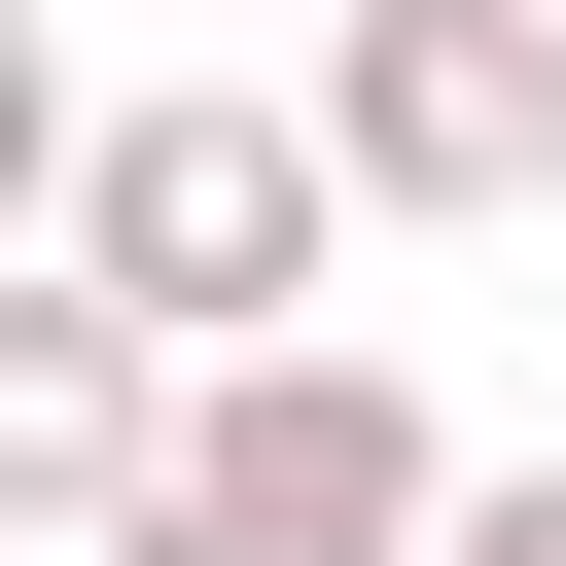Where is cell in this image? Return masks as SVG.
<instances>
[{"label": "cell", "instance_id": "cell-1", "mask_svg": "<svg viewBox=\"0 0 566 566\" xmlns=\"http://www.w3.org/2000/svg\"><path fill=\"white\" fill-rule=\"evenodd\" d=\"M35 248H71V283H142L177 354H283V318H318V248H389V212H354L318 71H177V106H71Z\"/></svg>", "mask_w": 566, "mask_h": 566}, {"label": "cell", "instance_id": "cell-5", "mask_svg": "<svg viewBox=\"0 0 566 566\" xmlns=\"http://www.w3.org/2000/svg\"><path fill=\"white\" fill-rule=\"evenodd\" d=\"M424 566H566V460H460V531Z\"/></svg>", "mask_w": 566, "mask_h": 566}, {"label": "cell", "instance_id": "cell-2", "mask_svg": "<svg viewBox=\"0 0 566 566\" xmlns=\"http://www.w3.org/2000/svg\"><path fill=\"white\" fill-rule=\"evenodd\" d=\"M424 531H460V424H424L354 318H283V354L177 389V495H142L106 566H424Z\"/></svg>", "mask_w": 566, "mask_h": 566}, {"label": "cell", "instance_id": "cell-3", "mask_svg": "<svg viewBox=\"0 0 566 566\" xmlns=\"http://www.w3.org/2000/svg\"><path fill=\"white\" fill-rule=\"evenodd\" d=\"M318 142H354V212H424V248L566 212V0H318Z\"/></svg>", "mask_w": 566, "mask_h": 566}, {"label": "cell", "instance_id": "cell-6", "mask_svg": "<svg viewBox=\"0 0 566 566\" xmlns=\"http://www.w3.org/2000/svg\"><path fill=\"white\" fill-rule=\"evenodd\" d=\"M35 566H71V531H35Z\"/></svg>", "mask_w": 566, "mask_h": 566}, {"label": "cell", "instance_id": "cell-4", "mask_svg": "<svg viewBox=\"0 0 566 566\" xmlns=\"http://www.w3.org/2000/svg\"><path fill=\"white\" fill-rule=\"evenodd\" d=\"M177 389H212V354H177V318H142V283H71V248H35V283H0V495H35V531H71V566H106V531H142V495H177Z\"/></svg>", "mask_w": 566, "mask_h": 566}]
</instances>
